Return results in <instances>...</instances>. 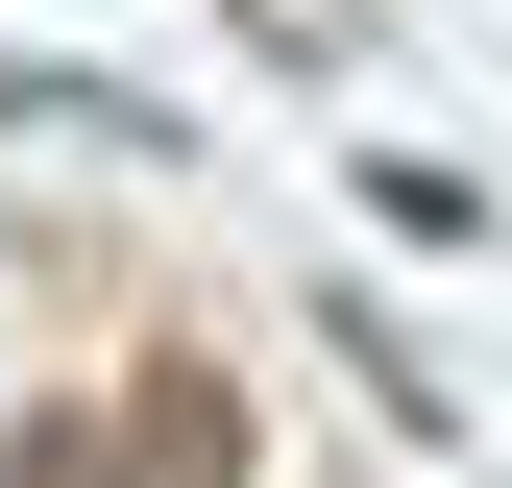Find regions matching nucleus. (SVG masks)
Wrapping results in <instances>:
<instances>
[{"instance_id": "1", "label": "nucleus", "mask_w": 512, "mask_h": 488, "mask_svg": "<svg viewBox=\"0 0 512 488\" xmlns=\"http://www.w3.org/2000/svg\"><path fill=\"white\" fill-rule=\"evenodd\" d=\"M147 488H244V391L220 366H147Z\"/></svg>"}, {"instance_id": "2", "label": "nucleus", "mask_w": 512, "mask_h": 488, "mask_svg": "<svg viewBox=\"0 0 512 488\" xmlns=\"http://www.w3.org/2000/svg\"><path fill=\"white\" fill-rule=\"evenodd\" d=\"M0 122H122V147H171V122L122 98V74H49V49H0Z\"/></svg>"}, {"instance_id": "3", "label": "nucleus", "mask_w": 512, "mask_h": 488, "mask_svg": "<svg viewBox=\"0 0 512 488\" xmlns=\"http://www.w3.org/2000/svg\"><path fill=\"white\" fill-rule=\"evenodd\" d=\"M244 49H293V74H342V49H366V0H244Z\"/></svg>"}, {"instance_id": "4", "label": "nucleus", "mask_w": 512, "mask_h": 488, "mask_svg": "<svg viewBox=\"0 0 512 488\" xmlns=\"http://www.w3.org/2000/svg\"><path fill=\"white\" fill-rule=\"evenodd\" d=\"M25 488H122V440H98V415H49V440H25Z\"/></svg>"}]
</instances>
